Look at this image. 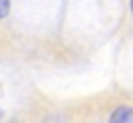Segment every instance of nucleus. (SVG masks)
Listing matches in <instances>:
<instances>
[{
	"label": "nucleus",
	"mask_w": 133,
	"mask_h": 123,
	"mask_svg": "<svg viewBox=\"0 0 133 123\" xmlns=\"http://www.w3.org/2000/svg\"><path fill=\"white\" fill-rule=\"evenodd\" d=\"M108 123H133V108L129 106H120L112 112Z\"/></svg>",
	"instance_id": "nucleus-1"
},
{
	"label": "nucleus",
	"mask_w": 133,
	"mask_h": 123,
	"mask_svg": "<svg viewBox=\"0 0 133 123\" xmlns=\"http://www.w3.org/2000/svg\"><path fill=\"white\" fill-rule=\"evenodd\" d=\"M8 12H10V0H0V19H4Z\"/></svg>",
	"instance_id": "nucleus-2"
},
{
	"label": "nucleus",
	"mask_w": 133,
	"mask_h": 123,
	"mask_svg": "<svg viewBox=\"0 0 133 123\" xmlns=\"http://www.w3.org/2000/svg\"><path fill=\"white\" fill-rule=\"evenodd\" d=\"M131 12H133V0H131Z\"/></svg>",
	"instance_id": "nucleus-3"
},
{
	"label": "nucleus",
	"mask_w": 133,
	"mask_h": 123,
	"mask_svg": "<svg viewBox=\"0 0 133 123\" xmlns=\"http://www.w3.org/2000/svg\"><path fill=\"white\" fill-rule=\"evenodd\" d=\"M0 117H2V112H0Z\"/></svg>",
	"instance_id": "nucleus-4"
}]
</instances>
